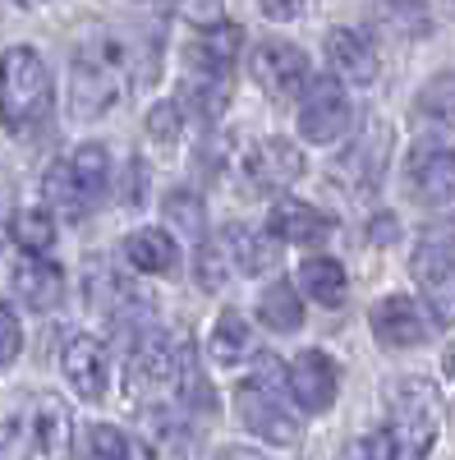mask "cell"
I'll return each mask as SVG.
<instances>
[{
    "mask_svg": "<svg viewBox=\"0 0 455 460\" xmlns=\"http://www.w3.org/2000/svg\"><path fill=\"white\" fill-rule=\"evenodd\" d=\"M129 84H134L129 47L110 32L88 37L69 60V115L83 125L101 120L129 97Z\"/></svg>",
    "mask_w": 455,
    "mask_h": 460,
    "instance_id": "6da1fadb",
    "label": "cell"
},
{
    "mask_svg": "<svg viewBox=\"0 0 455 460\" xmlns=\"http://www.w3.org/2000/svg\"><path fill=\"white\" fill-rule=\"evenodd\" d=\"M0 460H74V419L51 392H32L0 419Z\"/></svg>",
    "mask_w": 455,
    "mask_h": 460,
    "instance_id": "7a4b0ae2",
    "label": "cell"
},
{
    "mask_svg": "<svg viewBox=\"0 0 455 460\" xmlns=\"http://www.w3.org/2000/svg\"><path fill=\"white\" fill-rule=\"evenodd\" d=\"M51 120V74L32 47L0 56V125L14 138H37Z\"/></svg>",
    "mask_w": 455,
    "mask_h": 460,
    "instance_id": "3957f363",
    "label": "cell"
},
{
    "mask_svg": "<svg viewBox=\"0 0 455 460\" xmlns=\"http://www.w3.org/2000/svg\"><path fill=\"white\" fill-rule=\"evenodd\" d=\"M47 208L51 212H65V217H88L110 189V157L101 143H83L79 152L60 157L51 171H47Z\"/></svg>",
    "mask_w": 455,
    "mask_h": 460,
    "instance_id": "277c9868",
    "label": "cell"
},
{
    "mask_svg": "<svg viewBox=\"0 0 455 460\" xmlns=\"http://www.w3.org/2000/svg\"><path fill=\"white\" fill-rule=\"evenodd\" d=\"M235 414H240V424L253 438H262V442H276V447H294L299 442V419L285 405L276 364H262L253 377H244L235 387Z\"/></svg>",
    "mask_w": 455,
    "mask_h": 460,
    "instance_id": "5b68a950",
    "label": "cell"
},
{
    "mask_svg": "<svg viewBox=\"0 0 455 460\" xmlns=\"http://www.w3.org/2000/svg\"><path fill=\"white\" fill-rule=\"evenodd\" d=\"M171 392H179V341L147 327L125 355V396L134 405H157Z\"/></svg>",
    "mask_w": 455,
    "mask_h": 460,
    "instance_id": "8992f818",
    "label": "cell"
},
{
    "mask_svg": "<svg viewBox=\"0 0 455 460\" xmlns=\"http://www.w3.org/2000/svg\"><path fill=\"white\" fill-rule=\"evenodd\" d=\"M409 267H414V281H419L424 299L433 304V314L442 323H455V221L424 230Z\"/></svg>",
    "mask_w": 455,
    "mask_h": 460,
    "instance_id": "52a82bcc",
    "label": "cell"
},
{
    "mask_svg": "<svg viewBox=\"0 0 455 460\" xmlns=\"http://www.w3.org/2000/svg\"><path fill=\"white\" fill-rule=\"evenodd\" d=\"M442 433V405H437V392L428 382H400L396 387V429H391V442H396V460H424L433 451Z\"/></svg>",
    "mask_w": 455,
    "mask_h": 460,
    "instance_id": "ba28073f",
    "label": "cell"
},
{
    "mask_svg": "<svg viewBox=\"0 0 455 460\" xmlns=\"http://www.w3.org/2000/svg\"><path fill=\"white\" fill-rule=\"evenodd\" d=\"M240 175L253 194H285L303 175V152L290 138H262L240 157Z\"/></svg>",
    "mask_w": 455,
    "mask_h": 460,
    "instance_id": "9c48e42d",
    "label": "cell"
},
{
    "mask_svg": "<svg viewBox=\"0 0 455 460\" xmlns=\"http://www.w3.org/2000/svg\"><path fill=\"white\" fill-rule=\"evenodd\" d=\"M354 111H350V97L336 79H313L303 88V102H299V138L309 143H336L340 134L350 129Z\"/></svg>",
    "mask_w": 455,
    "mask_h": 460,
    "instance_id": "30bf717a",
    "label": "cell"
},
{
    "mask_svg": "<svg viewBox=\"0 0 455 460\" xmlns=\"http://www.w3.org/2000/svg\"><path fill=\"white\" fill-rule=\"evenodd\" d=\"M240 47H244V28L231 23V19H212V23L188 32L184 60H188L194 74H203V79H231V69L240 60Z\"/></svg>",
    "mask_w": 455,
    "mask_h": 460,
    "instance_id": "8fae6325",
    "label": "cell"
},
{
    "mask_svg": "<svg viewBox=\"0 0 455 460\" xmlns=\"http://www.w3.org/2000/svg\"><path fill=\"white\" fill-rule=\"evenodd\" d=\"M285 392H290V401L299 410L322 414V410H331V401L340 392V368L331 364L327 350H303L285 368Z\"/></svg>",
    "mask_w": 455,
    "mask_h": 460,
    "instance_id": "7c38bea8",
    "label": "cell"
},
{
    "mask_svg": "<svg viewBox=\"0 0 455 460\" xmlns=\"http://www.w3.org/2000/svg\"><path fill=\"white\" fill-rule=\"evenodd\" d=\"M60 373H65V382L83 401H101L106 396V382H110V355H106V345L97 336H88V332L65 336V345H60Z\"/></svg>",
    "mask_w": 455,
    "mask_h": 460,
    "instance_id": "4fadbf2b",
    "label": "cell"
},
{
    "mask_svg": "<svg viewBox=\"0 0 455 460\" xmlns=\"http://www.w3.org/2000/svg\"><path fill=\"white\" fill-rule=\"evenodd\" d=\"M253 79L262 93H272V97H294L309 88V56H303L299 47L290 42H262L253 51Z\"/></svg>",
    "mask_w": 455,
    "mask_h": 460,
    "instance_id": "5bb4252c",
    "label": "cell"
},
{
    "mask_svg": "<svg viewBox=\"0 0 455 460\" xmlns=\"http://www.w3.org/2000/svg\"><path fill=\"white\" fill-rule=\"evenodd\" d=\"M409 184L414 194L433 208H455V152L442 143H424L409 157Z\"/></svg>",
    "mask_w": 455,
    "mask_h": 460,
    "instance_id": "9a60e30c",
    "label": "cell"
},
{
    "mask_svg": "<svg viewBox=\"0 0 455 460\" xmlns=\"http://www.w3.org/2000/svg\"><path fill=\"white\" fill-rule=\"evenodd\" d=\"M372 336L387 345V350H409V345H424L428 341V323L424 309L414 304L409 295H391L372 309Z\"/></svg>",
    "mask_w": 455,
    "mask_h": 460,
    "instance_id": "2e32d148",
    "label": "cell"
},
{
    "mask_svg": "<svg viewBox=\"0 0 455 460\" xmlns=\"http://www.w3.org/2000/svg\"><path fill=\"white\" fill-rule=\"evenodd\" d=\"M14 290H19V299L28 304V309L47 314L65 299V272L42 253H23L14 262Z\"/></svg>",
    "mask_w": 455,
    "mask_h": 460,
    "instance_id": "e0dca14e",
    "label": "cell"
},
{
    "mask_svg": "<svg viewBox=\"0 0 455 460\" xmlns=\"http://www.w3.org/2000/svg\"><path fill=\"white\" fill-rule=\"evenodd\" d=\"M225 253L235 258V267L244 277H262V272H276V262H281V244L272 230H258V226H225V235H221Z\"/></svg>",
    "mask_w": 455,
    "mask_h": 460,
    "instance_id": "ac0fdd59",
    "label": "cell"
},
{
    "mask_svg": "<svg viewBox=\"0 0 455 460\" xmlns=\"http://www.w3.org/2000/svg\"><path fill=\"white\" fill-rule=\"evenodd\" d=\"M267 230H272V235H276L281 244H322V240H331L336 221H331L322 208H313V203L281 199V203L272 208Z\"/></svg>",
    "mask_w": 455,
    "mask_h": 460,
    "instance_id": "d6986e66",
    "label": "cell"
},
{
    "mask_svg": "<svg viewBox=\"0 0 455 460\" xmlns=\"http://www.w3.org/2000/svg\"><path fill=\"white\" fill-rule=\"evenodd\" d=\"M327 60L340 79L350 84H372L377 79V51L359 28H331L327 32Z\"/></svg>",
    "mask_w": 455,
    "mask_h": 460,
    "instance_id": "ffe728a7",
    "label": "cell"
},
{
    "mask_svg": "<svg viewBox=\"0 0 455 460\" xmlns=\"http://www.w3.org/2000/svg\"><path fill=\"white\" fill-rule=\"evenodd\" d=\"M125 258L138 267L143 277H166V272L179 267V244H175L171 230L143 226V230H134V235L125 240Z\"/></svg>",
    "mask_w": 455,
    "mask_h": 460,
    "instance_id": "44dd1931",
    "label": "cell"
},
{
    "mask_svg": "<svg viewBox=\"0 0 455 460\" xmlns=\"http://www.w3.org/2000/svg\"><path fill=\"white\" fill-rule=\"evenodd\" d=\"M299 290L313 304H322V309H340L346 295H350L346 267H340L336 258H303L299 262Z\"/></svg>",
    "mask_w": 455,
    "mask_h": 460,
    "instance_id": "7402d4cb",
    "label": "cell"
},
{
    "mask_svg": "<svg viewBox=\"0 0 455 460\" xmlns=\"http://www.w3.org/2000/svg\"><path fill=\"white\" fill-rule=\"evenodd\" d=\"M258 318H262V327L276 332V336L299 332V327H303V304H299V290H294L290 281H272L267 290L258 295Z\"/></svg>",
    "mask_w": 455,
    "mask_h": 460,
    "instance_id": "603a6c76",
    "label": "cell"
},
{
    "mask_svg": "<svg viewBox=\"0 0 455 460\" xmlns=\"http://www.w3.org/2000/svg\"><path fill=\"white\" fill-rule=\"evenodd\" d=\"M253 355V327L240 309H225L216 314V327H212V359L216 364H244Z\"/></svg>",
    "mask_w": 455,
    "mask_h": 460,
    "instance_id": "cb8c5ba5",
    "label": "cell"
},
{
    "mask_svg": "<svg viewBox=\"0 0 455 460\" xmlns=\"http://www.w3.org/2000/svg\"><path fill=\"white\" fill-rule=\"evenodd\" d=\"M14 240L28 249V253H47L51 240H56V217L47 203H32V208H19L14 212Z\"/></svg>",
    "mask_w": 455,
    "mask_h": 460,
    "instance_id": "d4e9b609",
    "label": "cell"
},
{
    "mask_svg": "<svg viewBox=\"0 0 455 460\" xmlns=\"http://www.w3.org/2000/svg\"><path fill=\"white\" fill-rule=\"evenodd\" d=\"M79 456L83 460H134V447L120 429L110 424H88L83 429V442H79Z\"/></svg>",
    "mask_w": 455,
    "mask_h": 460,
    "instance_id": "484cf974",
    "label": "cell"
},
{
    "mask_svg": "<svg viewBox=\"0 0 455 460\" xmlns=\"http://www.w3.org/2000/svg\"><path fill=\"white\" fill-rule=\"evenodd\" d=\"M194 267H198V281L207 286V290H216V286H225V272H231V253H225V244L221 240H198V253H194Z\"/></svg>",
    "mask_w": 455,
    "mask_h": 460,
    "instance_id": "4316f807",
    "label": "cell"
},
{
    "mask_svg": "<svg viewBox=\"0 0 455 460\" xmlns=\"http://www.w3.org/2000/svg\"><path fill=\"white\" fill-rule=\"evenodd\" d=\"M19 350H23V323L14 314V304L0 299V373L19 359Z\"/></svg>",
    "mask_w": 455,
    "mask_h": 460,
    "instance_id": "83f0119b",
    "label": "cell"
},
{
    "mask_svg": "<svg viewBox=\"0 0 455 460\" xmlns=\"http://www.w3.org/2000/svg\"><path fill=\"white\" fill-rule=\"evenodd\" d=\"M147 134L157 138V143H175V138L184 134V111H179V102L152 106V111H147Z\"/></svg>",
    "mask_w": 455,
    "mask_h": 460,
    "instance_id": "f1b7e54d",
    "label": "cell"
},
{
    "mask_svg": "<svg viewBox=\"0 0 455 460\" xmlns=\"http://www.w3.org/2000/svg\"><path fill=\"white\" fill-rule=\"evenodd\" d=\"M346 460H396V442H391V429H377L359 442H350Z\"/></svg>",
    "mask_w": 455,
    "mask_h": 460,
    "instance_id": "f546056e",
    "label": "cell"
},
{
    "mask_svg": "<svg viewBox=\"0 0 455 460\" xmlns=\"http://www.w3.org/2000/svg\"><path fill=\"white\" fill-rule=\"evenodd\" d=\"M166 217H171L175 226H184V230H194V235L203 240V208H198L194 194H184V189H179V194H171V199H166Z\"/></svg>",
    "mask_w": 455,
    "mask_h": 460,
    "instance_id": "4dcf8cb0",
    "label": "cell"
},
{
    "mask_svg": "<svg viewBox=\"0 0 455 460\" xmlns=\"http://www.w3.org/2000/svg\"><path fill=\"white\" fill-rule=\"evenodd\" d=\"M424 111L455 129V79H437V84L424 93Z\"/></svg>",
    "mask_w": 455,
    "mask_h": 460,
    "instance_id": "1f68e13d",
    "label": "cell"
},
{
    "mask_svg": "<svg viewBox=\"0 0 455 460\" xmlns=\"http://www.w3.org/2000/svg\"><path fill=\"white\" fill-rule=\"evenodd\" d=\"M14 184H10V175L0 171V249H5V235L14 230Z\"/></svg>",
    "mask_w": 455,
    "mask_h": 460,
    "instance_id": "d6a6232c",
    "label": "cell"
},
{
    "mask_svg": "<svg viewBox=\"0 0 455 460\" xmlns=\"http://www.w3.org/2000/svg\"><path fill=\"white\" fill-rule=\"evenodd\" d=\"M258 10L267 19H276V23H290V19L303 14V0H258Z\"/></svg>",
    "mask_w": 455,
    "mask_h": 460,
    "instance_id": "836d02e7",
    "label": "cell"
},
{
    "mask_svg": "<svg viewBox=\"0 0 455 460\" xmlns=\"http://www.w3.org/2000/svg\"><path fill=\"white\" fill-rule=\"evenodd\" d=\"M216 460H262V456H253V451H221Z\"/></svg>",
    "mask_w": 455,
    "mask_h": 460,
    "instance_id": "e575fe53",
    "label": "cell"
},
{
    "mask_svg": "<svg viewBox=\"0 0 455 460\" xmlns=\"http://www.w3.org/2000/svg\"><path fill=\"white\" fill-rule=\"evenodd\" d=\"M14 5H23V10H28V5H42V0H14Z\"/></svg>",
    "mask_w": 455,
    "mask_h": 460,
    "instance_id": "d590c367",
    "label": "cell"
}]
</instances>
